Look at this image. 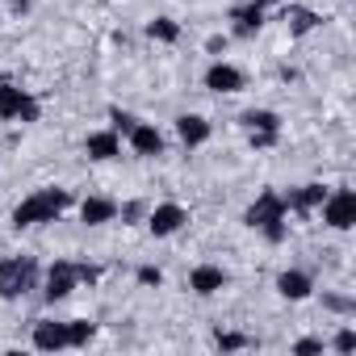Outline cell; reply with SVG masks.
I'll return each instance as SVG.
<instances>
[{
  "instance_id": "29",
  "label": "cell",
  "mask_w": 356,
  "mask_h": 356,
  "mask_svg": "<svg viewBox=\"0 0 356 356\" xmlns=\"http://www.w3.org/2000/svg\"><path fill=\"white\" fill-rule=\"evenodd\" d=\"M76 273H80V281H97V277H101L92 264H76Z\"/></svg>"
},
{
  "instance_id": "14",
  "label": "cell",
  "mask_w": 356,
  "mask_h": 356,
  "mask_svg": "<svg viewBox=\"0 0 356 356\" xmlns=\"http://www.w3.org/2000/svg\"><path fill=\"white\" fill-rule=\"evenodd\" d=\"M80 218H84L88 227L113 222V218H118V202H109V197H88V202L80 206Z\"/></svg>"
},
{
  "instance_id": "11",
  "label": "cell",
  "mask_w": 356,
  "mask_h": 356,
  "mask_svg": "<svg viewBox=\"0 0 356 356\" xmlns=\"http://www.w3.org/2000/svg\"><path fill=\"white\" fill-rule=\"evenodd\" d=\"M34 348H38V352H59V348H67V323H38V327H34Z\"/></svg>"
},
{
  "instance_id": "16",
  "label": "cell",
  "mask_w": 356,
  "mask_h": 356,
  "mask_svg": "<svg viewBox=\"0 0 356 356\" xmlns=\"http://www.w3.org/2000/svg\"><path fill=\"white\" fill-rule=\"evenodd\" d=\"M323 197H327V189H323V185H302V189H293V193L285 197V206H289V210H298V214H306V210L323 206Z\"/></svg>"
},
{
  "instance_id": "30",
  "label": "cell",
  "mask_w": 356,
  "mask_h": 356,
  "mask_svg": "<svg viewBox=\"0 0 356 356\" xmlns=\"http://www.w3.org/2000/svg\"><path fill=\"white\" fill-rule=\"evenodd\" d=\"M206 51H210V55H218V51H227V38H210V42H206Z\"/></svg>"
},
{
  "instance_id": "10",
  "label": "cell",
  "mask_w": 356,
  "mask_h": 356,
  "mask_svg": "<svg viewBox=\"0 0 356 356\" xmlns=\"http://www.w3.org/2000/svg\"><path fill=\"white\" fill-rule=\"evenodd\" d=\"M126 138H130L134 155H163V134H159L155 126H143V122H138Z\"/></svg>"
},
{
  "instance_id": "24",
  "label": "cell",
  "mask_w": 356,
  "mask_h": 356,
  "mask_svg": "<svg viewBox=\"0 0 356 356\" xmlns=\"http://www.w3.org/2000/svg\"><path fill=\"white\" fill-rule=\"evenodd\" d=\"M138 285H155V289H159V285H163V273H159L155 264H143V268H138Z\"/></svg>"
},
{
  "instance_id": "12",
  "label": "cell",
  "mask_w": 356,
  "mask_h": 356,
  "mask_svg": "<svg viewBox=\"0 0 356 356\" xmlns=\"http://www.w3.org/2000/svg\"><path fill=\"white\" fill-rule=\"evenodd\" d=\"M176 134H181L185 147H202L210 138V122L197 118V113H185V118H176Z\"/></svg>"
},
{
  "instance_id": "25",
  "label": "cell",
  "mask_w": 356,
  "mask_h": 356,
  "mask_svg": "<svg viewBox=\"0 0 356 356\" xmlns=\"http://www.w3.org/2000/svg\"><path fill=\"white\" fill-rule=\"evenodd\" d=\"M352 348H356V331H348V327H343V331L335 335V352H352Z\"/></svg>"
},
{
  "instance_id": "5",
  "label": "cell",
  "mask_w": 356,
  "mask_h": 356,
  "mask_svg": "<svg viewBox=\"0 0 356 356\" xmlns=\"http://www.w3.org/2000/svg\"><path fill=\"white\" fill-rule=\"evenodd\" d=\"M285 210H289L285 197L273 193V189H264V193L252 202V210H248V227H260V231H264L268 222H285Z\"/></svg>"
},
{
  "instance_id": "18",
  "label": "cell",
  "mask_w": 356,
  "mask_h": 356,
  "mask_svg": "<svg viewBox=\"0 0 356 356\" xmlns=\"http://www.w3.org/2000/svg\"><path fill=\"white\" fill-rule=\"evenodd\" d=\"M285 22H289V34H310L323 17L310 13V9H298V5H293V9H285Z\"/></svg>"
},
{
  "instance_id": "28",
  "label": "cell",
  "mask_w": 356,
  "mask_h": 356,
  "mask_svg": "<svg viewBox=\"0 0 356 356\" xmlns=\"http://www.w3.org/2000/svg\"><path fill=\"white\" fill-rule=\"evenodd\" d=\"M264 235H268V243H281V239H285V222H268Z\"/></svg>"
},
{
  "instance_id": "15",
  "label": "cell",
  "mask_w": 356,
  "mask_h": 356,
  "mask_svg": "<svg viewBox=\"0 0 356 356\" xmlns=\"http://www.w3.org/2000/svg\"><path fill=\"white\" fill-rule=\"evenodd\" d=\"M277 289H281V298L302 302V298H310V289H314V285H310V277H306V273H298V268H293V273H281V277H277Z\"/></svg>"
},
{
  "instance_id": "2",
  "label": "cell",
  "mask_w": 356,
  "mask_h": 356,
  "mask_svg": "<svg viewBox=\"0 0 356 356\" xmlns=\"http://www.w3.org/2000/svg\"><path fill=\"white\" fill-rule=\"evenodd\" d=\"M38 281V264L30 256H9L0 260V298H22Z\"/></svg>"
},
{
  "instance_id": "27",
  "label": "cell",
  "mask_w": 356,
  "mask_h": 356,
  "mask_svg": "<svg viewBox=\"0 0 356 356\" xmlns=\"http://www.w3.org/2000/svg\"><path fill=\"white\" fill-rule=\"evenodd\" d=\"M277 143V130H252V147H273Z\"/></svg>"
},
{
  "instance_id": "17",
  "label": "cell",
  "mask_w": 356,
  "mask_h": 356,
  "mask_svg": "<svg viewBox=\"0 0 356 356\" xmlns=\"http://www.w3.org/2000/svg\"><path fill=\"white\" fill-rule=\"evenodd\" d=\"M235 34L239 38H248V34H256L260 26H264V5H260V0H256V5H248V9H235Z\"/></svg>"
},
{
  "instance_id": "3",
  "label": "cell",
  "mask_w": 356,
  "mask_h": 356,
  "mask_svg": "<svg viewBox=\"0 0 356 356\" xmlns=\"http://www.w3.org/2000/svg\"><path fill=\"white\" fill-rule=\"evenodd\" d=\"M323 222L335 227V231H348L356 227V193L352 189H335L323 197Z\"/></svg>"
},
{
  "instance_id": "31",
  "label": "cell",
  "mask_w": 356,
  "mask_h": 356,
  "mask_svg": "<svg viewBox=\"0 0 356 356\" xmlns=\"http://www.w3.org/2000/svg\"><path fill=\"white\" fill-rule=\"evenodd\" d=\"M327 306H331V310H352V302H348V298H327Z\"/></svg>"
},
{
  "instance_id": "32",
  "label": "cell",
  "mask_w": 356,
  "mask_h": 356,
  "mask_svg": "<svg viewBox=\"0 0 356 356\" xmlns=\"http://www.w3.org/2000/svg\"><path fill=\"white\" fill-rule=\"evenodd\" d=\"M138 214H143V206H138V202H130V206L122 210V218H138Z\"/></svg>"
},
{
  "instance_id": "23",
  "label": "cell",
  "mask_w": 356,
  "mask_h": 356,
  "mask_svg": "<svg viewBox=\"0 0 356 356\" xmlns=\"http://www.w3.org/2000/svg\"><path fill=\"white\" fill-rule=\"evenodd\" d=\"M134 126H138V118H134V113H122V109H113V130H118V134H130Z\"/></svg>"
},
{
  "instance_id": "4",
  "label": "cell",
  "mask_w": 356,
  "mask_h": 356,
  "mask_svg": "<svg viewBox=\"0 0 356 356\" xmlns=\"http://www.w3.org/2000/svg\"><path fill=\"white\" fill-rule=\"evenodd\" d=\"M0 118H22V122H38V101L13 84H0Z\"/></svg>"
},
{
  "instance_id": "21",
  "label": "cell",
  "mask_w": 356,
  "mask_h": 356,
  "mask_svg": "<svg viewBox=\"0 0 356 356\" xmlns=\"http://www.w3.org/2000/svg\"><path fill=\"white\" fill-rule=\"evenodd\" d=\"M92 331H97L92 323H84V318H76V323H67V343H72V348H84V343L92 339Z\"/></svg>"
},
{
  "instance_id": "7",
  "label": "cell",
  "mask_w": 356,
  "mask_h": 356,
  "mask_svg": "<svg viewBox=\"0 0 356 356\" xmlns=\"http://www.w3.org/2000/svg\"><path fill=\"white\" fill-rule=\"evenodd\" d=\"M189 222V214H185V206H176V202H168V206H155L151 210V218H147V227H151V235H176Z\"/></svg>"
},
{
  "instance_id": "1",
  "label": "cell",
  "mask_w": 356,
  "mask_h": 356,
  "mask_svg": "<svg viewBox=\"0 0 356 356\" xmlns=\"http://www.w3.org/2000/svg\"><path fill=\"white\" fill-rule=\"evenodd\" d=\"M72 206V193L67 189H38L34 197H26L17 210H13V227H38V222H55L63 210Z\"/></svg>"
},
{
  "instance_id": "19",
  "label": "cell",
  "mask_w": 356,
  "mask_h": 356,
  "mask_svg": "<svg viewBox=\"0 0 356 356\" xmlns=\"http://www.w3.org/2000/svg\"><path fill=\"white\" fill-rule=\"evenodd\" d=\"M243 126L248 130H281V118L273 109H248L243 113Z\"/></svg>"
},
{
  "instance_id": "9",
  "label": "cell",
  "mask_w": 356,
  "mask_h": 356,
  "mask_svg": "<svg viewBox=\"0 0 356 356\" xmlns=\"http://www.w3.org/2000/svg\"><path fill=\"white\" fill-rule=\"evenodd\" d=\"M206 88H210V92H239V88H243V72L231 67V63H214V67L206 72Z\"/></svg>"
},
{
  "instance_id": "8",
  "label": "cell",
  "mask_w": 356,
  "mask_h": 356,
  "mask_svg": "<svg viewBox=\"0 0 356 356\" xmlns=\"http://www.w3.org/2000/svg\"><path fill=\"white\" fill-rule=\"evenodd\" d=\"M222 285H227V273H222L218 264H197V268L189 273V289H193V293H202V298L218 293Z\"/></svg>"
},
{
  "instance_id": "6",
  "label": "cell",
  "mask_w": 356,
  "mask_h": 356,
  "mask_svg": "<svg viewBox=\"0 0 356 356\" xmlns=\"http://www.w3.org/2000/svg\"><path fill=\"white\" fill-rule=\"evenodd\" d=\"M76 281H80L76 264H72V260H55L51 273H47V302H63V298L76 289Z\"/></svg>"
},
{
  "instance_id": "13",
  "label": "cell",
  "mask_w": 356,
  "mask_h": 356,
  "mask_svg": "<svg viewBox=\"0 0 356 356\" xmlns=\"http://www.w3.org/2000/svg\"><path fill=\"white\" fill-rule=\"evenodd\" d=\"M88 155L92 159H118L122 155V138H118V130H97V134H88Z\"/></svg>"
},
{
  "instance_id": "20",
  "label": "cell",
  "mask_w": 356,
  "mask_h": 356,
  "mask_svg": "<svg viewBox=\"0 0 356 356\" xmlns=\"http://www.w3.org/2000/svg\"><path fill=\"white\" fill-rule=\"evenodd\" d=\"M147 34H151L155 42H176V38H181V26H176L172 17H155V22L147 26Z\"/></svg>"
},
{
  "instance_id": "33",
  "label": "cell",
  "mask_w": 356,
  "mask_h": 356,
  "mask_svg": "<svg viewBox=\"0 0 356 356\" xmlns=\"http://www.w3.org/2000/svg\"><path fill=\"white\" fill-rule=\"evenodd\" d=\"M9 9H13V13H26V9H30V0H9Z\"/></svg>"
},
{
  "instance_id": "22",
  "label": "cell",
  "mask_w": 356,
  "mask_h": 356,
  "mask_svg": "<svg viewBox=\"0 0 356 356\" xmlns=\"http://www.w3.org/2000/svg\"><path fill=\"white\" fill-rule=\"evenodd\" d=\"M252 339L248 335H239V331H218V348L222 352H239V348H248Z\"/></svg>"
},
{
  "instance_id": "26",
  "label": "cell",
  "mask_w": 356,
  "mask_h": 356,
  "mask_svg": "<svg viewBox=\"0 0 356 356\" xmlns=\"http://www.w3.org/2000/svg\"><path fill=\"white\" fill-rule=\"evenodd\" d=\"M293 352H298V356H314V352H323V339H298Z\"/></svg>"
}]
</instances>
